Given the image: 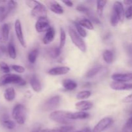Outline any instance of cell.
<instances>
[{"instance_id":"cell-1","label":"cell","mask_w":132,"mask_h":132,"mask_svg":"<svg viewBox=\"0 0 132 132\" xmlns=\"http://www.w3.org/2000/svg\"><path fill=\"white\" fill-rule=\"evenodd\" d=\"M28 6L32 9L31 15L33 18H46L47 15V10L46 7L37 1H26Z\"/></svg>"},{"instance_id":"cell-8","label":"cell","mask_w":132,"mask_h":132,"mask_svg":"<svg viewBox=\"0 0 132 132\" xmlns=\"http://www.w3.org/2000/svg\"><path fill=\"white\" fill-rule=\"evenodd\" d=\"M14 30H15L17 39L19 41V43L23 48L27 47V44H26L25 39H24V36H23L21 23L19 19L15 20V23H14Z\"/></svg>"},{"instance_id":"cell-41","label":"cell","mask_w":132,"mask_h":132,"mask_svg":"<svg viewBox=\"0 0 132 132\" xmlns=\"http://www.w3.org/2000/svg\"><path fill=\"white\" fill-rule=\"evenodd\" d=\"M6 5L9 6V9L11 10H14L15 9V7L17 6V2L14 1H9L6 2Z\"/></svg>"},{"instance_id":"cell-10","label":"cell","mask_w":132,"mask_h":132,"mask_svg":"<svg viewBox=\"0 0 132 132\" xmlns=\"http://www.w3.org/2000/svg\"><path fill=\"white\" fill-rule=\"evenodd\" d=\"M110 86L112 90L116 91L132 90V83H128V82H119L113 81L110 84Z\"/></svg>"},{"instance_id":"cell-4","label":"cell","mask_w":132,"mask_h":132,"mask_svg":"<svg viewBox=\"0 0 132 132\" xmlns=\"http://www.w3.org/2000/svg\"><path fill=\"white\" fill-rule=\"evenodd\" d=\"M68 34L73 45L82 53L86 52L87 50L86 43L82 39V37H81L76 30L71 26L68 28Z\"/></svg>"},{"instance_id":"cell-38","label":"cell","mask_w":132,"mask_h":132,"mask_svg":"<svg viewBox=\"0 0 132 132\" xmlns=\"http://www.w3.org/2000/svg\"><path fill=\"white\" fill-rule=\"evenodd\" d=\"M12 69L15 72H18L19 73H23L25 72V68L24 67L21 65H18V64H12L11 66Z\"/></svg>"},{"instance_id":"cell-47","label":"cell","mask_w":132,"mask_h":132,"mask_svg":"<svg viewBox=\"0 0 132 132\" xmlns=\"http://www.w3.org/2000/svg\"><path fill=\"white\" fill-rule=\"evenodd\" d=\"M130 53L131 54H132V45L130 46Z\"/></svg>"},{"instance_id":"cell-40","label":"cell","mask_w":132,"mask_h":132,"mask_svg":"<svg viewBox=\"0 0 132 132\" xmlns=\"http://www.w3.org/2000/svg\"><path fill=\"white\" fill-rule=\"evenodd\" d=\"M125 18L127 19H132V5L129 6L125 10Z\"/></svg>"},{"instance_id":"cell-13","label":"cell","mask_w":132,"mask_h":132,"mask_svg":"<svg viewBox=\"0 0 132 132\" xmlns=\"http://www.w3.org/2000/svg\"><path fill=\"white\" fill-rule=\"evenodd\" d=\"M10 34V27L9 24L5 23L0 28V43H5L7 42Z\"/></svg>"},{"instance_id":"cell-9","label":"cell","mask_w":132,"mask_h":132,"mask_svg":"<svg viewBox=\"0 0 132 132\" xmlns=\"http://www.w3.org/2000/svg\"><path fill=\"white\" fill-rule=\"evenodd\" d=\"M51 27L47 18H41L37 19L35 24V28L38 33L46 32Z\"/></svg>"},{"instance_id":"cell-42","label":"cell","mask_w":132,"mask_h":132,"mask_svg":"<svg viewBox=\"0 0 132 132\" xmlns=\"http://www.w3.org/2000/svg\"><path fill=\"white\" fill-rule=\"evenodd\" d=\"M122 101H123L124 103H132V94H130V95H128V96L125 97L123 99V100H122Z\"/></svg>"},{"instance_id":"cell-22","label":"cell","mask_w":132,"mask_h":132,"mask_svg":"<svg viewBox=\"0 0 132 132\" xmlns=\"http://www.w3.org/2000/svg\"><path fill=\"white\" fill-rule=\"evenodd\" d=\"M73 126L70 125H66L58 128L54 129H43L41 130L40 132H73Z\"/></svg>"},{"instance_id":"cell-2","label":"cell","mask_w":132,"mask_h":132,"mask_svg":"<svg viewBox=\"0 0 132 132\" xmlns=\"http://www.w3.org/2000/svg\"><path fill=\"white\" fill-rule=\"evenodd\" d=\"M26 81L21 77L14 73H7L0 77V86L6 85H17L19 86H24L26 85Z\"/></svg>"},{"instance_id":"cell-5","label":"cell","mask_w":132,"mask_h":132,"mask_svg":"<svg viewBox=\"0 0 132 132\" xmlns=\"http://www.w3.org/2000/svg\"><path fill=\"white\" fill-rule=\"evenodd\" d=\"M68 112L64 110H55L49 115V118L54 122L63 125H68L72 122L68 118Z\"/></svg>"},{"instance_id":"cell-24","label":"cell","mask_w":132,"mask_h":132,"mask_svg":"<svg viewBox=\"0 0 132 132\" xmlns=\"http://www.w3.org/2000/svg\"><path fill=\"white\" fill-rule=\"evenodd\" d=\"M4 98L8 102H12L15 98V91L14 88H8L4 92Z\"/></svg>"},{"instance_id":"cell-28","label":"cell","mask_w":132,"mask_h":132,"mask_svg":"<svg viewBox=\"0 0 132 132\" xmlns=\"http://www.w3.org/2000/svg\"><path fill=\"white\" fill-rule=\"evenodd\" d=\"M7 52L9 54V57H10L11 59H15L17 57V52L16 50H15V47L14 44L13 43V42H10L8 44L7 46Z\"/></svg>"},{"instance_id":"cell-31","label":"cell","mask_w":132,"mask_h":132,"mask_svg":"<svg viewBox=\"0 0 132 132\" xmlns=\"http://www.w3.org/2000/svg\"><path fill=\"white\" fill-rule=\"evenodd\" d=\"M73 24L75 26V28H76V32L78 33V34L81 36V37H86L87 36V32H86L85 28H84L83 27H81L77 21L73 22Z\"/></svg>"},{"instance_id":"cell-26","label":"cell","mask_w":132,"mask_h":132,"mask_svg":"<svg viewBox=\"0 0 132 132\" xmlns=\"http://www.w3.org/2000/svg\"><path fill=\"white\" fill-rule=\"evenodd\" d=\"M102 67L100 64H97V65H95L94 67H93L92 68H90L85 75V77L86 78H92V77H95L96 75H97V73L100 72V70H101Z\"/></svg>"},{"instance_id":"cell-27","label":"cell","mask_w":132,"mask_h":132,"mask_svg":"<svg viewBox=\"0 0 132 132\" xmlns=\"http://www.w3.org/2000/svg\"><path fill=\"white\" fill-rule=\"evenodd\" d=\"M103 58L107 64H112L113 61L114 54L112 50H106L103 54Z\"/></svg>"},{"instance_id":"cell-34","label":"cell","mask_w":132,"mask_h":132,"mask_svg":"<svg viewBox=\"0 0 132 132\" xmlns=\"http://www.w3.org/2000/svg\"><path fill=\"white\" fill-rule=\"evenodd\" d=\"M92 95V92L89 90H84V91L79 92L78 94L76 95V98L77 99H86L90 97Z\"/></svg>"},{"instance_id":"cell-21","label":"cell","mask_w":132,"mask_h":132,"mask_svg":"<svg viewBox=\"0 0 132 132\" xmlns=\"http://www.w3.org/2000/svg\"><path fill=\"white\" fill-rule=\"evenodd\" d=\"M81 27H83L84 28L90 30H93L94 29V27L93 25V23L89 19L86 18H79L76 21Z\"/></svg>"},{"instance_id":"cell-6","label":"cell","mask_w":132,"mask_h":132,"mask_svg":"<svg viewBox=\"0 0 132 132\" xmlns=\"http://www.w3.org/2000/svg\"><path fill=\"white\" fill-rule=\"evenodd\" d=\"M61 97L59 95H55L48 100L46 101L45 103L43 104L42 109L45 112H50V111L54 110L59 106L60 104Z\"/></svg>"},{"instance_id":"cell-45","label":"cell","mask_w":132,"mask_h":132,"mask_svg":"<svg viewBox=\"0 0 132 132\" xmlns=\"http://www.w3.org/2000/svg\"><path fill=\"white\" fill-rule=\"evenodd\" d=\"M123 3L125 4L126 5H132V1H128V0H126V1H123Z\"/></svg>"},{"instance_id":"cell-36","label":"cell","mask_w":132,"mask_h":132,"mask_svg":"<svg viewBox=\"0 0 132 132\" xmlns=\"http://www.w3.org/2000/svg\"><path fill=\"white\" fill-rule=\"evenodd\" d=\"M76 10H77L78 12H79L82 13V14H86V15H87L88 16L92 14L90 9H89L88 7H86V6H85V5H78V6L76 7Z\"/></svg>"},{"instance_id":"cell-30","label":"cell","mask_w":132,"mask_h":132,"mask_svg":"<svg viewBox=\"0 0 132 132\" xmlns=\"http://www.w3.org/2000/svg\"><path fill=\"white\" fill-rule=\"evenodd\" d=\"M39 50L37 49H34L31 50L28 55V60L30 64H34L38 57Z\"/></svg>"},{"instance_id":"cell-39","label":"cell","mask_w":132,"mask_h":132,"mask_svg":"<svg viewBox=\"0 0 132 132\" xmlns=\"http://www.w3.org/2000/svg\"><path fill=\"white\" fill-rule=\"evenodd\" d=\"M122 132H132V122L127 121L122 128Z\"/></svg>"},{"instance_id":"cell-35","label":"cell","mask_w":132,"mask_h":132,"mask_svg":"<svg viewBox=\"0 0 132 132\" xmlns=\"http://www.w3.org/2000/svg\"><path fill=\"white\" fill-rule=\"evenodd\" d=\"M61 49L59 48V47H53L48 51V54L52 58H57L61 52Z\"/></svg>"},{"instance_id":"cell-16","label":"cell","mask_w":132,"mask_h":132,"mask_svg":"<svg viewBox=\"0 0 132 132\" xmlns=\"http://www.w3.org/2000/svg\"><path fill=\"white\" fill-rule=\"evenodd\" d=\"M112 10L114 11L119 15L120 19H121V22L123 21L124 18L125 17V11L122 3L120 2V1H115L114 3H113Z\"/></svg>"},{"instance_id":"cell-23","label":"cell","mask_w":132,"mask_h":132,"mask_svg":"<svg viewBox=\"0 0 132 132\" xmlns=\"http://www.w3.org/2000/svg\"><path fill=\"white\" fill-rule=\"evenodd\" d=\"M63 88L65 89L66 90L68 91H72L74 90L77 87V84L76 81L73 80L69 79H67L63 80Z\"/></svg>"},{"instance_id":"cell-48","label":"cell","mask_w":132,"mask_h":132,"mask_svg":"<svg viewBox=\"0 0 132 132\" xmlns=\"http://www.w3.org/2000/svg\"><path fill=\"white\" fill-rule=\"evenodd\" d=\"M128 121H130V122H132V116H131V117H130V118L128 119Z\"/></svg>"},{"instance_id":"cell-19","label":"cell","mask_w":132,"mask_h":132,"mask_svg":"<svg viewBox=\"0 0 132 132\" xmlns=\"http://www.w3.org/2000/svg\"><path fill=\"white\" fill-rule=\"evenodd\" d=\"M30 85L32 90L36 92H40L41 90V83L39 79L36 76H32L30 79Z\"/></svg>"},{"instance_id":"cell-25","label":"cell","mask_w":132,"mask_h":132,"mask_svg":"<svg viewBox=\"0 0 132 132\" xmlns=\"http://www.w3.org/2000/svg\"><path fill=\"white\" fill-rule=\"evenodd\" d=\"M11 11L7 5H0V23L5 21Z\"/></svg>"},{"instance_id":"cell-3","label":"cell","mask_w":132,"mask_h":132,"mask_svg":"<svg viewBox=\"0 0 132 132\" xmlns=\"http://www.w3.org/2000/svg\"><path fill=\"white\" fill-rule=\"evenodd\" d=\"M14 121L19 125H23L26 121L27 109L21 104H17L14 106L12 113Z\"/></svg>"},{"instance_id":"cell-46","label":"cell","mask_w":132,"mask_h":132,"mask_svg":"<svg viewBox=\"0 0 132 132\" xmlns=\"http://www.w3.org/2000/svg\"><path fill=\"white\" fill-rule=\"evenodd\" d=\"M40 131H41V130H40L39 129H36V130H34L32 132H40Z\"/></svg>"},{"instance_id":"cell-18","label":"cell","mask_w":132,"mask_h":132,"mask_svg":"<svg viewBox=\"0 0 132 132\" xmlns=\"http://www.w3.org/2000/svg\"><path fill=\"white\" fill-rule=\"evenodd\" d=\"M48 7L54 14L61 15L64 13V9L63 6L57 1H50L48 3Z\"/></svg>"},{"instance_id":"cell-49","label":"cell","mask_w":132,"mask_h":132,"mask_svg":"<svg viewBox=\"0 0 132 132\" xmlns=\"http://www.w3.org/2000/svg\"><path fill=\"white\" fill-rule=\"evenodd\" d=\"M129 64H130V66H131V67H132V60L130 61H129Z\"/></svg>"},{"instance_id":"cell-50","label":"cell","mask_w":132,"mask_h":132,"mask_svg":"<svg viewBox=\"0 0 132 132\" xmlns=\"http://www.w3.org/2000/svg\"><path fill=\"white\" fill-rule=\"evenodd\" d=\"M73 132H81V131L80 130V131H73Z\"/></svg>"},{"instance_id":"cell-37","label":"cell","mask_w":132,"mask_h":132,"mask_svg":"<svg viewBox=\"0 0 132 132\" xmlns=\"http://www.w3.org/2000/svg\"><path fill=\"white\" fill-rule=\"evenodd\" d=\"M0 70H1L3 73H5V74L10 73V68L6 63H5V62L2 61L0 63Z\"/></svg>"},{"instance_id":"cell-44","label":"cell","mask_w":132,"mask_h":132,"mask_svg":"<svg viewBox=\"0 0 132 132\" xmlns=\"http://www.w3.org/2000/svg\"><path fill=\"white\" fill-rule=\"evenodd\" d=\"M81 132H92V130L90 128H85L82 130H81Z\"/></svg>"},{"instance_id":"cell-11","label":"cell","mask_w":132,"mask_h":132,"mask_svg":"<svg viewBox=\"0 0 132 132\" xmlns=\"http://www.w3.org/2000/svg\"><path fill=\"white\" fill-rule=\"evenodd\" d=\"M111 78L116 82H128L132 81V73H114L112 75Z\"/></svg>"},{"instance_id":"cell-20","label":"cell","mask_w":132,"mask_h":132,"mask_svg":"<svg viewBox=\"0 0 132 132\" xmlns=\"http://www.w3.org/2000/svg\"><path fill=\"white\" fill-rule=\"evenodd\" d=\"M1 125L8 130H12L15 126V122L12 121L11 119H10L9 116H6V115H4L1 117Z\"/></svg>"},{"instance_id":"cell-17","label":"cell","mask_w":132,"mask_h":132,"mask_svg":"<svg viewBox=\"0 0 132 132\" xmlns=\"http://www.w3.org/2000/svg\"><path fill=\"white\" fill-rule=\"evenodd\" d=\"M55 36V29L52 27H50L46 32L43 38V43L44 45H49L54 41Z\"/></svg>"},{"instance_id":"cell-29","label":"cell","mask_w":132,"mask_h":132,"mask_svg":"<svg viewBox=\"0 0 132 132\" xmlns=\"http://www.w3.org/2000/svg\"><path fill=\"white\" fill-rule=\"evenodd\" d=\"M107 3L106 1H97V13L99 17L101 18L103 15L104 8Z\"/></svg>"},{"instance_id":"cell-32","label":"cell","mask_w":132,"mask_h":132,"mask_svg":"<svg viewBox=\"0 0 132 132\" xmlns=\"http://www.w3.org/2000/svg\"><path fill=\"white\" fill-rule=\"evenodd\" d=\"M66 39H67V35H66L65 30L63 28H60V37H59V48L62 49L66 43Z\"/></svg>"},{"instance_id":"cell-43","label":"cell","mask_w":132,"mask_h":132,"mask_svg":"<svg viewBox=\"0 0 132 132\" xmlns=\"http://www.w3.org/2000/svg\"><path fill=\"white\" fill-rule=\"evenodd\" d=\"M62 2H63V3H64L66 6H68V7H72V6H73V2L71 1H63Z\"/></svg>"},{"instance_id":"cell-12","label":"cell","mask_w":132,"mask_h":132,"mask_svg":"<svg viewBox=\"0 0 132 132\" xmlns=\"http://www.w3.org/2000/svg\"><path fill=\"white\" fill-rule=\"evenodd\" d=\"M70 70V68L68 67L65 66H62V67H54L48 71L47 73L50 76H63V75L67 74Z\"/></svg>"},{"instance_id":"cell-33","label":"cell","mask_w":132,"mask_h":132,"mask_svg":"<svg viewBox=\"0 0 132 132\" xmlns=\"http://www.w3.org/2000/svg\"><path fill=\"white\" fill-rule=\"evenodd\" d=\"M119 22H121L120 18L114 11L112 10V14H111V16H110L111 25H112V27H116V26H117V24H119Z\"/></svg>"},{"instance_id":"cell-15","label":"cell","mask_w":132,"mask_h":132,"mask_svg":"<svg viewBox=\"0 0 132 132\" xmlns=\"http://www.w3.org/2000/svg\"><path fill=\"white\" fill-rule=\"evenodd\" d=\"M75 107L79 112H85L90 110L93 107V103L89 101H81L75 104Z\"/></svg>"},{"instance_id":"cell-14","label":"cell","mask_w":132,"mask_h":132,"mask_svg":"<svg viewBox=\"0 0 132 132\" xmlns=\"http://www.w3.org/2000/svg\"><path fill=\"white\" fill-rule=\"evenodd\" d=\"M90 117L88 113L85 112H68V118L70 121L73 120H81L86 119Z\"/></svg>"},{"instance_id":"cell-7","label":"cell","mask_w":132,"mask_h":132,"mask_svg":"<svg viewBox=\"0 0 132 132\" xmlns=\"http://www.w3.org/2000/svg\"><path fill=\"white\" fill-rule=\"evenodd\" d=\"M113 123V119L111 117H104L101 119L95 125L92 130V132H103L106 129L109 128Z\"/></svg>"}]
</instances>
